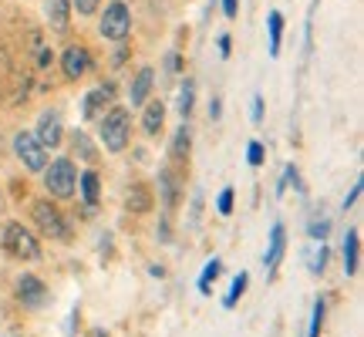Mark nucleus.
<instances>
[{
	"label": "nucleus",
	"mask_w": 364,
	"mask_h": 337,
	"mask_svg": "<svg viewBox=\"0 0 364 337\" xmlns=\"http://www.w3.org/2000/svg\"><path fill=\"white\" fill-rule=\"evenodd\" d=\"M98 135H102V145L108 152H122L132 135V115L125 108H108V115H102Z\"/></svg>",
	"instance_id": "1"
},
{
	"label": "nucleus",
	"mask_w": 364,
	"mask_h": 337,
	"mask_svg": "<svg viewBox=\"0 0 364 337\" xmlns=\"http://www.w3.org/2000/svg\"><path fill=\"white\" fill-rule=\"evenodd\" d=\"M41 172H44V189H48L54 199H71V196H75L78 172H75V162H71V159H54L51 166H44Z\"/></svg>",
	"instance_id": "2"
},
{
	"label": "nucleus",
	"mask_w": 364,
	"mask_h": 337,
	"mask_svg": "<svg viewBox=\"0 0 364 337\" xmlns=\"http://www.w3.org/2000/svg\"><path fill=\"white\" fill-rule=\"evenodd\" d=\"M31 213H34V223H38V230L44 236L61 240V243H68V240H71V230H68L65 216H61V209L54 206V203H48V199H38Z\"/></svg>",
	"instance_id": "3"
},
{
	"label": "nucleus",
	"mask_w": 364,
	"mask_h": 337,
	"mask_svg": "<svg viewBox=\"0 0 364 337\" xmlns=\"http://www.w3.org/2000/svg\"><path fill=\"white\" fill-rule=\"evenodd\" d=\"M4 250H7L14 260H41L38 240H34L31 230H24L21 223H7V226H4Z\"/></svg>",
	"instance_id": "4"
},
{
	"label": "nucleus",
	"mask_w": 364,
	"mask_h": 337,
	"mask_svg": "<svg viewBox=\"0 0 364 337\" xmlns=\"http://www.w3.org/2000/svg\"><path fill=\"white\" fill-rule=\"evenodd\" d=\"M98 31H102V38H108V41H125L132 31L129 7H125L122 0H112V4L105 7V17H102V24H98Z\"/></svg>",
	"instance_id": "5"
},
{
	"label": "nucleus",
	"mask_w": 364,
	"mask_h": 337,
	"mask_svg": "<svg viewBox=\"0 0 364 337\" xmlns=\"http://www.w3.org/2000/svg\"><path fill=\"white\" fill-rule=\"evenodd\" d=\"M44 152H48V149H44L31 132H17V135H14V156L21 159L31 172H41V168L48 166V156H44Z\"/></svg>",
	"instance_id": "6"
},
{
	"label": "nucleus",
	"mask_w": 364,
	"mask_h": 337,
	"mask_svg": "<svg viewBox=\"0 0 364 337\" xmlns=\"http://www.w3.org/2000/svg\"><path fill=\"white\" fill-rule=\"evenodd\" d=\"M91 68V54L85 44H71V48H65V54H61V71H65V78L78 81L88 75Z\"/></svg>",
	"instance_id": "7"
},
{
	"label": "nucleus",
	"mask_w": 364,
	"mask_h": 337,
	"mask_svg": "<svg viewBox=\"0 0 364 337\" xmlns=\"http://www.w3.org/2000/svg\"><path fill=\"white\" fill-rule=\"evenodd\" d=\"M17 297H21L24 307H44V300H48V287L41 284L38 277L24 273V277L17 280Z\"/></svg>",
	"instance_id": "8"
},
{
	"label": "nucleus",
	"mask_w": 364,
	"mask_h": 337,
	"mask_svg": "<svg viewBox=\"0 0 364 337\" xmlns=\"http://www.w3.org/2000/svg\"><path fill=\"white\" fill-rule=\"evenodd\" d=\"M61 118L54 115V112H44L41 115V122H38V132H34V139H38L44 149H58L61 145Z\"/></svg>",
	"instance_id": "9"
},
{
	"label": "nucleus",
	"mask_w": 364,
	"mask_h": 337,
	"mask_svg": "<svg viewBox=\"0 0 364 337\" xmlns=\"http://www.w3.org/2000/svg\"><path fill=\"white\" fill-rule=\"evenodd\" d=\"M112 98H115V88L112 85H102V88H95L85 95V102H81V118H98L112 105Z\"/></svg>",
	"instance_id": "10"
},
{
	"label": "nucleus",
	"mask_w": 364,
	"mask_h": 337,
	"mask_svg": "<svg viewBox=\"0 0 364 337\" xmlns=\"http://www.w3.org/2000/svg\"><path fill=\"white\" fill-rule=\"evenodd\" d=\"M284 250H287V230H284V223H273V230H270V247H267V253H263V267L267 270H277V263L284 260Z\"/></svg>",
	"instance_id": "11"
},
{
	"label": "nucleus",
	"mask_w": 364,
	"mask_h": 337,
	"mask_svg": "<svg viewBox=\"0 0 364 337\" xmlns=\"http://www.w3.org/2000/svg\"><path fill=\"white\" fill-rule=\"evenodd\" d=\"M44 14H48L54 31H68V24H71V0H48Z\"/></svg>",
	"instance_id": "12"
},
{
	"label": "nucleus",
	"mask_w": 364,
	"mask_h": 337,
	"mask_svg": "<svg viewBox=\"0 0 364 337\" xmlns=\"http://www.w3.org/2000/svg\"><path fill=\"white\" fill-rule=\"evenodd\" d=\"M152 81H156V71H152V68H142V71L135 75V81H132V88H129V102L132 105H145L149 91H152Z\"/></svg>",
	"instance_id": "13"
},
{
	"label": "nucleus",
	"mask_w": 364,
	"mask_h": 337,
	"mask_svg": "<svg viewBox=\"0 0 364 337\" xmlns=\"http://www.w3.org/2000/svg\"><path fill=\"white\" fill-rule=\"evenodd\" d=\"M358 263H361V233L348 230V236H344V270L358 273Z\"/></svg>",
	"instance_id": "14"
},
{
	"label": "nucleus",
	"mask_w": 364,
	"mask_h": 337,
	"mask_svg": "<svg viewBox=\"0 0 364 337\" xmlns=\"http://www.w3.org/2000/svg\"><path fill=\"white\" fill-rule=\"evenodd\" d=\"M162 122H166V105L162 102H152L149 108H145V115H142V129L149 139H156L159 132H162Z\"/></svg>",
	"instance_id": "15"
},
{
	"label": "nucleus",
	"mask_w": 364,
	"mask_h": 337,
	"mask_svg": "<svg viewBox=\"0 0 364 337\" xmlns=\"http://www.w3.org/2000/svg\"><path fill=\"white\" fill-rule=\"evenodd\" d=\"M78 186H81V196H85V206H88V209L98 206V172H95V168L81 172Z\"/></svg>",
	"instance_id": "16"
},
{
	"label": "nucleus",
	"mask_w": 364,
	"mask_h": 337,
	"mask_svg": "<svg viewBox=\"0 0 364 337\" xmlns=\"http://www.w3.org/2000/svg\"><path fill=\"white\" fill-rule=\"evenodd\" d=\"M267 27H270V58H280V44H284V14L270 11Z\"/></svg>",
	"instance_id": "17"
},
{
	"label": "nucleus",
	"mask_w": 364,
	"mask_h": 337,
	"mask_svg": "<svg viewBox=\"0 0 364 337\" xmlns=\"http://www.w3.org/2000/svg\"><path fill=\"white\" fill-rule=\"evenodd\" d=\"M159 186H162V196H166V209H172L176 199H179V179H176V172H172V168H162V172H159Z\"/></svg>",
	"instance_id": "18"
},
{
	"label": "nucleus",
	"mask_w": 364,
	"mask_h": 337,
	"mask_svg": "<svg viewBox=\"0 0 364 337\" xmlns=\"http://www.w3.org/2000/svg\"><path fill=\"white\" fill-rule=\"evenodd\" d=\"M125 203H129L132 213H149V209H152V196H149V189H145V186H132Z\"/></svg>",
	"instance_id": "19"
},
{
	"label": "nucleus",
	"mask_w": 364,
	"mask_h": 337,
	"mask_svg": "<svg viewBox=\"0 0 364 337\" xmlns=\"http://www.w3.org/2000/svg\"><path fill=\"white\" fill-rule=\"evenodd\" d=\"M189 149H193V132H189V125H182V129L176 132V139H172L169 156L172 159H186L189 156Z\"/></svg>",
	"instance_id": "20"
},
{
	"label": "nucleus",
	"mask_w": 364,
	"mask_h": 337,
	"mask_svg": "<svg viewBox=\"0 0 364 337\" xmlns=\"http://www.w3.org/2000/svg\"><path fill=\"white\" fill-rule=\"evenodd\" d=\"M71 145H75V156L78 159H85V162H95V159H98V152H95V145H91V139L88 135H85V132H75V135H71Z\"/></svg>",
	"instance_id": "21"
},
{
	"label": "nucleus",
	"mask_w": 364,
	"mask_h": 337,
	"mask_svg": "<svg viewBox=\"0 0 364 337\" xmlns=\"http://www.w3.org/2000/svg\"><path fill=\"white\" fill-rule=\"evenodd\" d=\"M247 284H250V273H236L233 277V287H230V294L223 297V307L230 311V307H236V300L247 294Z\"/></svg>",
	"instance_id": "22"
},
{
	"label": "nucleus",
	"mask_w": 364,
	"mask_h": 337,
	"mask_svg": "<svg viewBox=\"0 0 364 337\" xmlns=\"http://www.w3.org/2000/svg\"><path fill=\"white\" fill-rule=\"evenodd\" d=\"M223 273V263H220V257H213L206 263V270H203V277H199V294H213L209 287L216 284V277Z\"/></svg>",
	"instance_id": "23"
},
{
	"label": "nucleus",
	"mask_w": 364,
	"mask_h": 337,
	"mask_svg": "<svg viewBox=\"0 0 364 337\" xmlns=\"http://www.w3.org/2000/svg\"><path fill=\"white\" fill-rule=\"evenodd\" d=\"M193 102H196V85L193 81H186V85L179 88V115L182 118L193 115Z\"/></svg>",
	"instance_id": "24"
},
{
	"label": "nucleus",
	"mask_w": 364,
	"mask_h": 337,
	"mask_svg": "<svg viewBox=\"0 0 364 337\" xmlns=\"http://www.w3.org/2000/svg\"><path fill=\"white\" fill-rule=\"evenodd\" d=\"M321 327H324V300H317V304H314L311 331H307V337H321Z\"/></svg>",
	"instance_id": "25"
},
{
	"label": "nucleus",
	"mask_w": 364,
	"mask_h": 337,
	"mask_svg": "<svg viewBox=\"0 0 364 337\" xmlns=\"http://www.w3.org/2000/svg\"><path fill=\"white\" fill-rule=\"evenodd\" d=\"M307 260H311V263H307V270H311V273H324V267H327V247L321 243V250L307 253Z\"/></svg>",
	"instance_id": "26"
},
{
	"label": "nucleus",
	"mask_w": 364,
	"mask_h": 337,
	"mask_svg": "<svg viewBox=\"0 0 364 337\" xmlns=\"http://www.w3.org/2000/svg\"><path fill=\"white\" fill-rule=\"evenodd\" d=\"M307 233H311V240H314V243H324V240H327V233H331V223H327V220H314V223H311V230H307Z\"/></svg>",
	"instance_id": "27"
},
{
	"label": "nucleus",
	"mask_w": 364,
	"mask_h": 337,
	"mask_svg": "<svg viewBox=\"0 0 364 337\" xmlns=\"http://www.w3.org/2000/svg\"><path fill=\"white\" fill-rule=\"evenodd\" d=\"M216 209H220V216H230V213H233V189H223L220 199H216Z\"/></svg>",
	"instance_id": "28"
},
{
	"label": "nucleus",
	"mask_w": 364,
	"mask_h": 337,
	"mask_svg": "<svg viewBox=\"0 0 364 337\" xmlns=\"http://www.w3.org/2000/svg\"><path fill=\"white\" fill-rule=\"evenodd\" d=\"M247 159H250V166H263V145L260 142H250Z\"/></svg>",
	"instance_id": "29"
},
{
	"label": "nucleus",
	"mask_w": 364,
	"mask_h": 337,
	"mask_svg": "<svg viewBox=\"0 0 364 337\" xmlns=\"http://www.w3.org/2000/svg\"><path fill=\"white\" fill-rule=\"evenodd\" d=\"M98 4H102V0H71V7H75L78 14H95L98 11Z\"/></svg>",
	"instance_id": "30"
},
{
	"label": "nucleus",
	"mask_w": 364,
	"mask_h": 337,
	"mask_svg": "<svg viewBox=\"0 0 364 337\" xmlns=\"http://www.w3.org/2000/svg\"><path fill=\"white\" fill-rule=\"evenodd\" d=\"M358 196H361V179L354 182V189H351V193H348V196H344V206H341V209H351L354 203H358Z\"/></svg>",
	"instance_id": "31"
},
{
	"label": "nucleus",
	"mask_w": 364,
	"mask_h": 337,
	"mask_svg": "<svg viewBox=\"0 0 364 337\" xmlns=\"http://www.w3.org/2000/svg\"><path fill=\"white\" fill-rule=\"evenodd\" d=\"M223 14H226V17L233 21L236 14H240V0H223Z\"/></svg>",
	"instance_id": "32"
},
{
	"label": "nucleus",
	"mask_w": 364,
	"mask_h": 337,
	"mask_svg": "<svg viewBox=\"0 0 364 337\" xmlns=\"http://www.w3.org/2000/svg\"><path fill=\"white\" fill-rule=\"evenodd\" d=\"M216 44H220L223 58H230V51H233V48H230V44H233V41H230V34H220V41H216Z\"/></svg>",
	"instance_id": "33"
},
{
	"label": "nucleus",
	"mask_w": 364,
	"mask_h": 337,
	"mask_svg": "<svg viewBox=\"0 0 364 337\" xmlns=\"http://www.w3.org/2000/svg\"><path fill=\"white\" fill-rule=\"evenodd\" d=\"M250 115H253V122H260V118H263V98H260V95L253 98V108H250Z\"/></svg>",
	"instance_id": "34"
},
{
	"label": "nucleus",
	"mask_w": 364,
	"mask_h": 337,
	"mask_svg": "<svg viewBox=\"0 0 364 337\" xmlns=\"http://www.w3.org/2000/svg\"><path fill=\"white\" fill-rule=\"evenodd\" d=\"M220 115H223V105H220V98H213V102H209V118L216 122Z\"/></svg>",
	"instance_id": "35"
},
{
	"label": "nucleus",
	"mask_w": 364,
	"mask_h": 337,
	"mask_svg": "<svg viewBox=\"0 0 364 337\" xmlns=\"http://www.w3.org/2000/svg\"><path fill=\"white\" fill-rule=\"evenodd\" d=\"M166 68L176 75V71H179V54H169V58H166Z\"/></svg>",
	"instance_id": "36"
},
{
	"label": "nucleus",
	"mask_w": 364,
	"mask_h": 337,
	"mask_svg": "<svg viewBox=\"0 0 364 337\" xmlns=\"http://www.w3.org/2000/svg\"><path fill=\"white\" fill-rule=\"evenodd\" d=\"M88 337H105V331H91V334Z\"/></svg>",
	"instance_id": "37"
}]
</instances>
